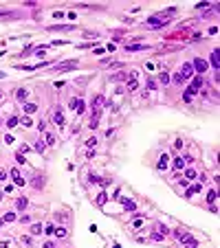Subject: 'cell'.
<instances>
[{
  "label": "cell",
  "mask_w": 220,
  "mask_h": 248,
  "mask_svg": "<svg viewBox=\"0 0 220 248\" xmlns=\"http://www.w3.org/2000/svg\"><path fill=\"white\" fill-rule=\"evenodd\" d=\"M152 240H154V242H161L163 235H161V233H152Z\"/></svg>",
  "instance_id": "8d00e7d4"
},
{
  "label": "cell",
  "mask_w": 220,
  "mask_h": 248,
  "mask_svg": "<svg viewBox=\"0 0 220 248\" xmlns=\"http://www.w3.org/2000/svg\"><path fill=\"white\" fill-rule=\"evenodd\" d=\"M185 178H187V180H194V178H196V171L191 169V167H187V169H185Z\"/></svg>",
  "instance_id": "603a6c76"
},
{
  "label": "cell",
  "mask_w": 220,
  "mask_h": 248,
  "mask_svg": "<svg viewBox=\"0 0 220 248\" xmlns=\"http://www.w3.org/2000/svg\"><path fill=\"white\" fill-rule=\"evenodd\" d=\"M44 145H55V136L53 134H44Z\"/></svg>",
  "instance_id": "7402d4cb"
},
{
  "label": "cell",
  "mask_w": 220,
  "mask_h": 248,
  "mask_svg": "<svg viewBox=\"0 0 220 248\" xmlns=\"http://www.w3.org/2000/svg\"><path fill=\"white\" fill-rule=\"evenodd\" d=\"M200 88H203V77H194V79H191V84H189V88H187V95L194 97Z\"/></svg>",
  "instance_id": "277c9868"
},
{
  "label": "cell",
  "mask_w": 220,
  "mask_h": 248,
  "mask_svg": "<svg viewBox=\"0 0 220 248\" xmlns=\"http://www.w3.org/2000/svg\"><path fill=\"white\" fill-rule=\"evenodd\" d=\"M20 123H22L24 127H31V125H33V121H31V119H29V116H24V119H22V121H20Z\"/></svg>",
  "instance_id": "d6a6232c"
},
{
  "label": "cell",
  "mask_w": 220,
  "mask_h": 248,
  "mask_svg": "<svg viewBox=\"0 0 220 248\" xmlns=\"http://www.w3.org/2000/svg\"><path fill=\"white\" fill-rule=\"evenodd\" d=\"M159 81H161L163 86H167V84H170V72H167V70H163L161 75H159Z\"/></svg>",
  "instance_id": "9a60e30c"
},
{
  "label": "cell",
  "mask_w": 220,
  "mask_h": 248,
  "mask_svg": "<svg viewBox=\"0 0 220 248\" xmlns=\"http://www.w3.org/2000/svg\"><path fill=\"white\" fill-rule=\"evenodd\" d=\"M40 233H42V226L40 224H33L31 226V235H40Z\"/></svg>",
  "instance_id": "4316f807"
},
{
  "label": "cell",
  "mask_w": 220,
  "mask_h": 248,
  "mask_svg": "<svg viewBox=\"0 0 220 248\" xmlns=\"http://www.w3.org/2000/svg\"><path fill=\"white\" fill-rule=\"evenodd\" d=\"M97 143H99L97 139H88V141H86V145H88V147H95V145H97Z\"/></svg>",
  "instance_id": "d590c367"
},
{
  "label": "cell",
  "mask_w": 220,
  "mask_h": 248,
  "mask_svg": "<svg viewBox=\"0 0 220 248\" xmlns=\"http://www.w3.org/2000/svg\"><path fill=\"white\" fill-rule=\"evenodd\" d=\"M174 235H176L178 237V240L183 242V244H185L187 248H196L198 244H196V240H194V237H191V235H187V233H180V231H174Z\"/></svg>",
  "instance_id": "7a4b0ae2"
},
{
  "label": "cell",
  "mask_w": 220,
  "mask_h": 248,
  "mask_svg": "<svg viewBox=\"0 0 220 248\" xmlns=\"http://www.w3.org/2000/svg\"><path fill=\"white\" fill-rule=\"evenodd\" d=\"M207 202H211V204L216 202V191H214V189H211V191H209V193H207Z\"/></svg>",
  "instance_id": "4dcf8cb0"
},
{
  "label": "cell",
  "mask_w": 220,
  "mask_h": 248,
  "mask_svg": "<svg viewBox=\"0 0 220 248\" xmlns=\"http://www.w3.org/2000/svg\"><path fill=\"white\" fill-rule=\"evenodd\" d=\"M148 90H156V81H154V79L148 81Z\"/></svg>",
  "instance_id": "e575fe53"
},
{
  "label": "cell",
  "mask_w": 220,
  "mask_h": 248,
  "mask_svg": "<svg viewBox=\"0 0 220 248\" xmlns=\"http://www.w3.org/2000/svg\"><path fill=\"white\" fill-rule=\"evenodd\" d=\"M0 125H2V121H0Z\"/></svg>",
  "instance_id": "681fc988"
},
{
  "label": "cell",
  "mask_w": 220,
  "mask_h": 248,
  "mask_svg": "<svg viewBox=\"0 0 220 248\" xmlns=\"http://www.w3.org/2000/svg\"><path fill=\"white\" fill-rule=\"evenodd\" d=\"M13 11H9V9H0V18H11Z\"/></svg>",
  "instance_id": "f1b7e54d"
},
{
  "label": "cell",
  "mask_w": 220,
  "mask_h": 248,
  "mask_svg": "<svg viewBox=\"0 0 220 248\" xmlns=\"http://www.w3.org/2000/svg\"><path fill=\"white\" fill-rule=\"evenodd\" d=\"M136 88H139V84H136V81L132 79V81H130V86H128V90H136Z\"/></svg>",
  "instance_id": "f35d334b"
},
{
  "label": "cell",
  "mask_w": 220,
  "mask_h": 248,
  "mask_svg": "<svg viewBox=\"0 0 220 248\" xmlns=\"http://www.w3.org/2000/svg\"><path fill=\"white\" fill-rule=\"evenodd\" d=\"M15 160H18V163H20V165H24V163H26V158H24V156H22V154H18V156H15Z\"/></svg>",
  "instance_id": "74e56055"
},
{
  "label": "cell",
  "mask_w": 220,
  "mask_h": 248,
  "mask_svg": "<svg viewBox=\"0 0 220 248\" xmlns=\"http://www.w3.org/2000/svg\"><path fill=\"white\" fill-rule=\"evenodd\" d=\"M185 165H187V163L183 160V158H174V163H172V167H174V169L178 171V169H183V167H185Z\"/></svg>",
  "instance_id": "e0dca14e"
},
{
  "label": "cell",
  "mask_w": 220,
  "mask_h": 248,
  "mask_svg": "<svg viewBox=\"0 0 220 248\" xmlns=\"http://www.w3.org/2000/svg\"><path fill=\"white\" fill-rule=\"evenodd\" d=\"M31 185H33L35 189H42V187H44V176H33Z\"/></svg>",
  "instance_id": "7c38bea8"
},
{
  "label": "cell",
  "mask_w": 220,
  "mask_h": 248,
  "mask_svg": "<svg viewBox=\"0 0 220 248\" xmlns=\"http://www.w3.org/2000/svg\"><path fill=\"white\" fill-rule=\"evenodd\" d=\"M84 110H86V103H84V101H79V99H75V112L77 114H84Z\"/></svg>",
  "instance_id": "5bb4252c"
},
{
  "label": "cell",
  "mask_w": 220,
  "mask_h": 248,
  "mask_svg": "<svg viewBox=\"0 0 220 248\" xmlns=\"http://www.w3.org/2000/svg\"><path fill=\"white\" fill-rule=\"evenodd\" d=\"M73 29V24H53L49 26V31H70Z\"/></svg>",
  "instance_id": "8fae6325"
},
{
  "label": "cell",
  "mask_w": 220,
  "mask_h": 248,
  "mask_svg": "<svg viewBox=\"0 0 220 248\" xmlns=\"http://www.w3.org/2000/svg\"><path fill=\"white\" fill-rule=\"evenodd\" d=\"M9 176L13 178V182H15L18 187H24V178L20 176V171H18V169H11V171H9Z\"/></svg>",
  "instance_id": "ba28073f"
},
{
  "label": "cell",
  "mask_w": 220,
  "mask_h": 248,
  "mask_svg": "<svg viewBox=\"0 0 220 248\" xmlns=\"http://www.w3.org/2000/svg\"><path fill=\"white\" fill-rule=\"evenodd\" d=\"M167 15H174V9H167V11H163L159 15H152L145 20V26H150V29H159V26H165L167 24V20H163V18H167Z\"/></svg>",
  "instance_id": "6da1fadb"
},
{
  "label": "cell",
  "mask_w": 220,
  "mask_h": 248,
  "mask_svg": "<svg viewBox=\"0 0 220 248\" xmlns=\"http://www.w3.org/2000/svg\"><path fill=\"white\" fill-rule=\"evenodd\" d=\"M55 68H57V70H73V68H77V62H62Z\"/></svg>",
  "instance_id": "9c48e42d"
},
{
  "label": "cell",
  "mask_w": 220,
  "mask_h": 248,
  "mask_svg": "<svg viewBox=\"0 0 220 248\" xmlns=\"http://www.w3.org/2000/svg\"><path fill=\"white\" fill-rule=\"evenodd\" d=\"M106 200H108V198H106V193L101 191V193L97 196V204H106Z\"/></svg>",
  "instance_id": "f546056e"
},
{
  "label": "cell",
  "mask_w": 220,
  "mask_h": 248,
  "mask_svg": "<svg viewBox=\"0 0 220 248\" xmlns=\"http://www.w3.org/2000/svg\"><path fill=\"white\" fill-rule=\"evenodd\" d=\"M15 97L20 99V101H26V97H29V90H24V88H20V90H18V92H15Z\"/></svg>",
  "instance_id": "ac0fdd59"
},
{
  "label": "cell",
  "mask_w": 220,
  "mask_h": 248,
  "mask_svg": "<svg viewBox=\"0 0 220 248\" xmlns=\"http://www.w3.org/2000/svg\"><path fill=\"white\" fill-rule=\"evenodd\" d=\"M5 143H9V145H13V136H11V134H7V136H5Z\"/></svg>",
  "instance_id": "ab89813d"
},
{
  "label": "cell",
  "mask_w": 220,
  "mask_h": 248,
  "mask_svg": "<svg viewBox=\"0 0 220 248\" xmlns=\"http://www.w3.org/2000/svg\"><path fill=\"white\" fill-rule=\"evenodd\" d=\"M35 152H44V147H46V145H44V141H35Z\"/></svg>",
  "instance_id": "d4e9b609"
},
{
  "label": "cell",
  "mask_w": 220,
  "mask_h": 248,
  "mask_svg": "<svg viewBox=\"0 0 220 248\" xmlns=\"http://www.w3.org/2000/svg\"><path fill=\"white\" fill-rule=\"evenodd\" d=\"M18 123H20V119H18V116H9V121H7V127H11V130H13V127H15Z\"/></svg>",
  "instance_id": "d6986e66"
},
{
  "label": "cell",
  "mask_w": 220,
  "mask_h": 248,
  "mask_svg": "<svg viewBox=\"0 0 220 248\" xmlns=\"http://www.w3.org/2000/svg\"><path fill=\"white\" fill-rule=\"evenodd\" d=\"M0 200H2V191H0Z\"/></svg>",
  "instance_id": "7dc6e473"
},
{
  "label": "cell",
  "mask_w": 220,
  "mask_h": 248,
  "mask_svg": "<svg viewBox=\"0 0 220 248\" xmlns=\"http://www.w3.org/2000/svg\"><path fill=\"white\" fill-rule=\"evenodd\" d=\"M90 130H97V127H99V116H93V121H90Z\"/></svg>",
  "instance_id": "484cf974"
},
{
  "label": "cell",
  "mask_w": 220,
  "mask_h": 248,
  "mask_svg": "<svg viewBox=\"0 0 220 248\" xmlns=\"http://www.w3.org/2000/svg\"><path fill=\"white\" fill-rule=\"evenodd\" d=\"M55 123L64 127V116H62V112H55Z\"/></svg>",
  "instance_id": "83f0119b"
},
{
  "label": "cell",
  "mask_w": 220,
  "mask_h": 248,
  "mask_svg": "<svg viewBox=\"0 0 220 248\" xmlns=\"http://www.w3.org/2000/svg\"><path fill=\"white\" fill-rule=\"evenodd\" d=\"M211 66H214L216 70H218V66H220V53H218V51L211 53Z\"/></svg>",
  "instance_id": "4fadbf2b"
},
{
  "label": "cell",
  "mask_w": 220,
  "mask_h": 248,
  "mask_svg": "<svg viewBox=\"0 0 220 248\" xmlns=\"http://www.w3.org/2000/svg\"><path fill=\"white\" fill-rule=\"evenodd\" d=\"M2 224H5V222H2V217H0V226H2Z\"/></svg>",
  "instance_id": "bcb514c9"
},
{
  "label": "cell",
  "mask_w": 220,
  "mask_h": 248,
  "mask_svg": "<svg viewBox=\"0 0 220 248\" xmlns=\"http://www.w3.org/2000/svg\"><path fill=\"white\" fill-rule=\"evenodd\" d=\"M15 217H18V215L11 211V213H5V215H2V222H15Z\"/></svg>",
  "instance_id": "44dd1931"
},
{
  "label": "cell",
  "mask_w": 220,
  "mask_h": 248,
  "mask_svg": "<svg viewBox=\"0 0 220 248\" xmlns=\"http://www.w3.org/2000/svg\"><path fill=\"white\" fill-rule=\"evenodd\" d=\"M0 99H2V92H0Z\"/></svg>",
  "instance_id": "c3c4849f"
},
{
  "label": "cell",
  "mask_w": 220,
  "mask_h": 248,
  "mask_svg": "<svg viewBox=\"0 0 220 248\" xmlns=\"http://www.w3.org/2000/svg\"><path fill=\"white\" fill-rule=\"evenodd\" d=\"M22 244L24 246H31V237H22Z\"/></svg>",
  "instance_id": "b9f144b4"
},
{
  "label": "cell",
  "mask_w": 220,
  "mask_h": 248,
  "mask_svg": "<svg viewBox=\"0 0 220 248\" xmlns=\"http://www.w3.org/2000/svg\"><path fill=\"white\" fill-rule=\"evenodd\" d=\"M29 149H31V147H29V145H22V147H20V154L24 156V154H26V152H29Z\"/></svg>",
  "instance_id": "60d3db41"
},
{
  "label": "cell",
  "mask_w": 220,
  "mask_h": 248,
  "mask_svg": "<svg viewBox=\"0 0 220 248\" xmlns=\"http://www.w3.org/2000/svg\"><path fill=\"white\" fill-rule=\"evenodd\" d=\"M53 231H55V226H53V224H46L42 233H46V235H53Z\"/></svg>",
  "instance_id": "1f68e13d"
},
{
  "label": "cell",
  "mask_w": 220,
  "mask_h": 248,
  "mask_svg": "<svg viewBox=\"0 0 220 248\" xmlns=\"http://www.w3.org/2000/svg\"><path fill=\"white\" fill-rule=\"evenodd\" d=\"M26 206H29V198H24V196H20V198L15 200V209H18V211H24Z\"/></svg>",
  "instance_id": "30bf717a"
},
{
  "label": "cell",
  "mask_w": 220,
  "mask_h": 248,
  "mask_svg": "<svg viewBox=\"0 0 220 248\" xmlns=\"http://www.w3.org/2000/svg\"><path fill=\"white\" fill-rule=\"evenodd\" d=\"M191 66H194V70H196V72H207V62H205V59H200V57H196L194 62H191Z\"/></svg>",
  "instance_id": "8992f818"
},
{
  "label": "cell",
  "mask_w": 220,
  "mask_h": 248,
  "mask_svg": "<svg viewBox=\"0 0 220 248\" xmlns=\"http://www.w3.org/2000/svg\"><path fill=\"white\" fill-rule=\"evenodd\" d=\"M35 110H38V106H35V103H31V101H26V103H24V112H26V114H33Z\"/></svg>",
  "instance_id": "2e32d148"
},
{
  "label": "cell",
  "mask_w": 220,
  "mask_h": 248,
  "mask_svg": "<svg viewBox=\"0 0 220 248\" xmlns=\"http://www.w3.org/2000/svg\"><path fill=\"white\" fill-rule=\"evenodd\" d=\"M104 103H106L104 95H97V97L93 99V116H99V114H101V108H104Z\"/></svg>",
  "instance_id": "3957f363"
},
{
  "label": "cell",
  "mask_w": 220,
  "mask_h": 248,
  "mask_svg": "<svg viewBox=\"0 0 220 248\" xmlns=\"http://www.w3.org/2000/svg\"><path fill=\"white\" fill-rule=\"evenodd\" d=\"M42 248H55V244H51V242H46V244H44Z\"/></svg>",
  "instance_id": "ee69618b"
},
{
  "label": "cell",
  "mask_w": 220,
  "mask_h": 248,
  "mask_svg": "<svg viewBox=\"0 0 220 248\" xmlns=\"http://www.w3.org/2000/svg\"><path fill=\"white\" fill-rule=\"evenodd\" d=\"M0 248H9V242H0Z\"/></svg>",
  "instance_id": "f6af8a7d"
},
{
  "label": "cell",
  "mask_w": 220,
  "mask_h": 248,
  "mask_svg": "<svg viewBox=\"0 0 220 248\" xmlns=\"http://www.w3.org/2000/svg\"><path fill=\"white\" fill-rule=\"evenodd\" d=\"M53 233L57 235V237H66V233H68V231H66V226H57V228H55Z\"/></svg>",
  "instance_id": "ffe728a7"
},
{
  "label": "cell",
  "mask_w": 220,
  "mask_h": 248,
  "mask_svg": "<svg viewBox=\"0 0 220 248\" xmlns=\"http://www.w3.org/2000/svg\"><path fill=\"white\" fill-rule=\"evenodd\" d=\"M196 75V70H194V66L187 62V64H183V70H180V77L183 79H189V77H194Z\"/></svg>",
  "instance_id": "5b68a950"
},
{
  "label": "cell",
  "mask_w": 220,
  "mask_h": 248,
  "mask_svg": "<svg viewBox=\"0 0 220 248\" xmlns=\"http://www.w3.org/2000/svg\"><path fill=\"white\" fill-rule=\"evenodd\" d=\"M167 167H170V156H167V154H163L161 158H159V163H156V169H159V171H165Z\"/></svg>",
  "instance_id": "52a82bcc"
},
{
  "label": "cell",
  "mask_w": 220,
  "mask_h": 248,
  "mask_svg": "<svg viewBox=\"0 0 220 248\" xmlns=\"http://www.w3.org/2000/svg\"><path fill=\"white\" fill-rule=\"evenodd\" d=\"M132 226H134V228H141V226H143V220H141V217H136L134 222H132Z\"/></svg>",
  "instance_id": "836d02e7"
},
{
  "label": "cell",
  "mask_w": 220,
  "mask_h": 248,
  "mask_svg": "<svg viewBox=\"0 0 220 248\" xmlns=\"http://www.w3.org/2000/svg\"><path fill=\"white\" fill-rule=\"evenodd\" d=\"M156 228H159V233H161L163 237H165V235H170V233H172V231H170V228H167V226H163V224H156Z\"/></svg>",
  "instance_id": "cb8c5ba5"
},
{
  "label": "cell",
  "mask_w": 220,
  "mask_h": 248,
  "mask_svg": "<svg viewBox=\"0 0 220 248\" xmlns=\"http://www.w3.org/2000/svg\"><path fill=\"white\" fill-rule=\"evenodd\" d=\"M0 180H7V171L5 169H0Z\"/></svg>",
  "instance_id": "7bdbcfd3"
}]
</instances>
